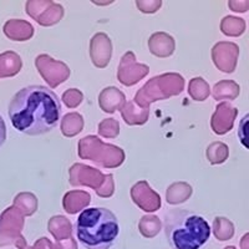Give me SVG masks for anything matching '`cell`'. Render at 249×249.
Masks as SVG:
<instances>
[{
  "label": "cell",
  "mask_w": 249,
  "mask_h": 249,
  "mask_svg": "<svg viewBox=\"0 0 249 249\" xmlns=\"http://www.w3.org/2000/svg\"><path fill=\"white\" fill-rule=\"evenodd\" d=\"M8 116L17 131L29 136H40L57 126L61 104L56 93L46 86H26L10 100Z\"/></svg>",
  "instance_id": "6da1fadb"
},
{
  "label": "cell",
  "mask_w": 249,
  "mask_h": 249,
  "mask_svg": "<svg viewBox=\"0 0 249 249\" xmlns=\"http://www.w3.org/2000/svg\"><path fill=\"white\" fill-rule=\"evenodd\" d=\"M164 234L173 249H201L211 238L206 218L187 210H171L163 221Z\"/></svg>",
  "instance_id": "7a4b0ae2"
},
{
  "label": "cell",
  "mask_w": 249,
  "mask_h": 249,
  "mask_svg": "<svg viewBox=\"0 0 249 249\" xmlns=\"http://www.w3.org/2000/svg\"><path fill=\"white\" fill-rule=\"evenodd\" d=\"M75 233L84 248L108 249L119 237L120 224L107 208L89 207L77 217Z\"/></svg>",
  "instance_id": "3957f363"
},
{
  "label": "cell",
  "mask_w": 249,
  "mask_h": 249,
  "mask_svg": "<svg viewBox=\"0 0 249 249\" xmlns=\"http://www.w3.org/2000/svg\"><path fill=\"white\" fill-rule=\"evenodd\" d=\"M5 140H6V124L3 117L0 116V147L3 146Z\"/></svg>",
  "instance_id": "277c9868"
}]
</instances>
